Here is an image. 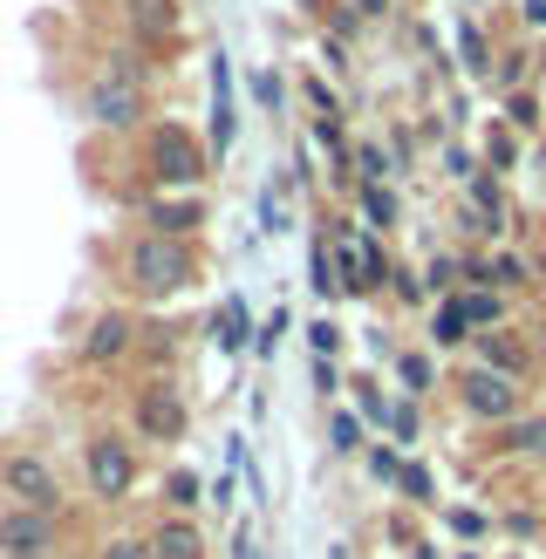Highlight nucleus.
<instances>
[{"mask_svg":"<svg viewBox=\"0 0 546 559\" xmlns=\"http://www.w3.org/2000/svg\"><path fill=\"white\" fill-rule=\"evenodd\" d=\"M96 260H103V280L117 287L123 307H178L191 287L205 280V239H164L151 226H130L117 239H103L96 246Z\"/></svg>","mask_w":546,"mask_h":559,"instance_id":"nucleus-1","label":"nucleus"},{"mask_svg":"<svg viewBox=\"0 0 546 559\" xmlns=\"http://www.w3.org/2000/svg\"><path fill=\"white\" fill-rule=\"evenodd\" d=\"M218 171V157L185 117H151L136 130V191H205Z\"/></svg>","mask_w":546,"mask_h":559,"instance_id":"nucleus-2","label":"nucleus"},{"mask_svg":"<svg viewBox=\"0 0 546 559\" xmlns=\"http://www.w3.org/2000/svg\"><path fill=\"white\" fill-rule=\"evenodd\" d=\"M123 424L144 451H178L191 437V396H185L178 369H136L123 389Z\"/></svg>","mask_w":546,"mask_h":559,"instance_id":"nucleus-3","label":"nucleus"},{"mask_svg":"<svg viewBox=\"0 0 546 559\" xmlns=\"http://www.w3.org/2000/svg\"><path fill=\"white\" fill-rule=\"evenodd\" d=\"M82 485H90V506L123 512L136 485H144V443L130 437V424H96L82 437Z\"/></svg>","mask_w":546,"mask_h":559,"instance_id":"nucleus-4","label":"nucleus"},{"mask_svg":"<svg viewBox=\"0 0 546 559\" xmlns=\"http://www.w3.org/2000/svg\"><path fill=\"white\" fill-rule=\"evenodd\" d=\"M75 117L90 123V130H103V136H136L157 117V109H151V82H136L123 69L96 62L90 75H82V90H75Z\"/></svg>","mask_w":546,"mask_h":559,"instance_id":"nucleus-5","label":"nucleus"},{"mask_svg":"<svg viewBox=\"0 0 546 559\" xmlns=\"http://www.w3.org/2000/svg\"><path fill=\"white\" fill-rule=\"evenodd\" d=\"M0 506H27V512H62V519H75L69 478L55 471V457L35 451V443H0Z\"/></svg>","mask_w":546,"mask_h":559,"instance_id":"nucleus-6","label":"nucleus"},{"mask_svg":"<svg viewBox=\"0 0 546 559\" xmlns=\"http://www.w3.org/2000/svg\"><path fill=\"white\" fill-rule=\"evenodd\" d=\"M451 403H458L464 424L499 430V424H512L519 409H533V389L499 376V369H485V361H458V369H451Z\"/></svg>","mask_w":546,"mask_h":559,"instance_id":"nucleus-7","label":"nucleus"},{"mask_svg":"<svg viewBox=\"0 0 546 559\" xmlns=\"http://www.w3.org/2000/svg\"><path fill=\"white\" fill-rule=\"evenodd\" d=\"M136 334H144V307L109 300V307H96V314L82 321L75 361H82L90 376H123V369H136Z\"/></svg>","mask_w":546,"mask_h":559,"instance_id":"nucleus-8","label":"nucleus"},{"mask_svg":"<svg viewBox=\"0 0 546 559\" xmlns=\"http://www.w3.org/2000/svg\"><path fill=\"white\" fill-rule=\"evenodd\" d=\"M69 539H75V519H62V512L0 506V559H62Z\"/></svg>","mask_w":546,"mask_h":559,"instance_id":"nucleus-9","label":"nucleus"},{"mask_svg":"<svg viewBox=\"0 0 546 559\" xmlns=\"http://www.w3.org/2000/svg\"><path fill=\"white\" fill-rule=\"evenodd\" d=\"M464 361H485V369H499V376L526 382V389H539V382H546V369H539V348H533V328H526V321L478 328V334H472V348H464Z\"/></svg>","mask_w":546,"mask_h":559,"instance_id":"nucleus-10","label":"nucleus"},{"mask_svg":"<svg viewBox=\"0 0 546 559\" xmlns=\"http://www.w3.org/2000/svg\"><path fill=\"white\" fill-rule=\"evenodd\" d=\"M123 41L144 55H171L185 48V0H117Z\"/></svg>","mask_w":546,"mask_h":559,"instance_id":"nucleus-11","label":"nucleus"},{"mask_svg":"<svg viewBox=\"0 0 546 559\" xmlns=\"http://www.w3.org/2000/svg\"><path fill=\"white\" fill-rule=\"evenodd\" d=\"M472 287H499L512 300H526V294H539V266L519 239H491L472 253Z\"/></svg>","mask_w":546,"mask_h":559,"instance_id":"nucleus-12","label":"nucleus"},{"mask_svg":"<svg viewBox=\"0 0 546 559\" xmlns=\"http://www.w3.org/2000/svg\"><path fill=\"white\" fill-rule=\"evenodd\" d=\"M136 226H151L164 239H205L212 199L205 191H151V199H136Z\"/></svg>","mask_w":546,"mask_h":559,"instance_id":"nucleus-13","label":"nucleus"},{"mask_svg":"<svg viewBox=\"0 0 546 559\" xmlns=\"http://www.w3.org/2000/svg\"><path fill=\"white\" fill-rule=\"evenodd\" d=\"M205 82H212V96H205V144L212 157L226 164L233 144H239V109H233V55L226 48H205Z\"/></svg>","mask_w":546,"mask_h":559,"instance_id":"nucleus-14","label":"nucleus"},{"mask_svg":"<svg viewBox=\"0 0 546 559\" xmlns=\"http://www.w3.org/2000/svg\"><path fill=\"white\" fill-rule=\"evenodd\" d=\"M191 334H205V321H171L164 307H151L144 334H136V369H185Z\"/></svg>","mask_w":546,"mask_h":559,"instance_id":"nucleus-15","label":"nucleus"},{"mask_svg":"<svg viewBox=\"0 0 546 559\" xmlns=\"http://www.w3.org/2000/svg\"><path fill=\"white\" fill-rule=\"evenodd\" d=\"M485 451L499 464H539L546 471V409H519L512 424L485 430Z\"/></svg>","mask_w":546,"mask_h":559,"instance_id":"nucleus-16","label":"nucleus"},{"mask_svg":"<svg viewBox=\"0 0 546 559\" xmlns=\"http://www.w3.org/2000/svg\"><path fill=\"white\" fill-rule=\"evenodd\" d=\"M253 334H260V321H253V307H246V294L212 300V314H205V342H212L218 355H226V361L253 355Z\"/></svg>","mask_w":546,"mask_h":559,"instance_id":"nucleus-17","label":"nucleus"},{"mask_svg":"<svg viewBox=\"0 0 546 559\" xmlns=\"http://www.w3.org/2000/svg\"><path fill=\"white\" fill-rule=\"evenodd\" d=\"M382 369H390L396 389H403V396H417V403H430L437 389H444V369H437V348L430 342H396Z\"/></svg>","mask_w":546,"mask_h":559,"instance_id":"nucleus-18","label":"nucleus"},{"mask_svg":"<svg viewBox=\"0 0 546 559\" xmlns=\"http://www.w3.org/2000/svg\"><path fill=\"white\" fill-rule=\"evenodd\" d=\"M451 48H458V75L464 82H491V62H499V41L478 27L472 8H458L451 14Z\"/></svg>","mask_w":546,"mask_h":559,"instance_id":"nucleus-19","label":"nucleus"},{"mask_svg":"<svg viewBox=\"0 0 546 559\" xmlns=\"http://www.w3.org/2000/svg\"><path fill=\"white\" fill-rule=\"evenodd\" d=\"M151 559H212V539L191 512H164L151 525Z\"/></svg>","mask_w":546,"mask_h":559,"instance_id":"nucleus-20","label":"nucleus"},{"mask_svg":"<svg viewBox=\"0 0 546 559\" xmlns=\"http://www.w3.org/2000/svg\"><path fill=\"white\" fill-rule=\"evenodd\" d=\"M472 314H464V300L458 294H444V300H430V314H424V342L437 348V355H464L472 348Z\"/></svg>","mask_w":546,"mask_h":559,"instance_id":"nucleus-21","label":"nucleus"},{"mask_svg":"<svg viewBox=\"0 0 546 559\" xmlns=\"http://www.w3.org/2000/svg\"><path fill=\"white\" fill-rule=\"evenodd\" d=\"M355 218H363V233L396 239L403 233V191L396 185H363V191H355Z\"/></svg>","mask_w":546,"mask_h":559,"instance_id":"nucleus-22","label":"nucleus"},{"mask_svg":"<svg viewBox=\"0 0 546 559\" xmlns=\"http://www.w3.org/2000/svg\"><path fill=\"white\" fill-rule=\"evenodd\" d=\"M410 512H437L444 506V485H437V471H430V457H417V451H403V464H396V485H390Z\"/></svg>","mask_w":546,"mask_h":559,"instance_id":"nucleus-23","label":"nucleus"},{"mask_svg":"<svg viewBox=\"0 0 546 559\" xmlns=\"http://www.w3.org/2000/svg\"><path fill=\"white\" fill-rule=\"evenodd\" d=\"M253 218H260V233L266 239H281V233H294V171L281 164L266 185H260V199H253Z\"/></svg>","mask_w":546,"mask_h":559,"instance_id":"nucleus-24","label":"nucleus"},{"mask_svg":"<svg viewBox=\"0 0 546 559\" xmlns=\"http://www.w3.org/2000/svg\"><path fill=\"white\" fill-rule=\"evenodd\" d=\"M526 136H519L506 117H491V130H485V144H478V164L485 171H499V178H512V171H526Z\"/></svg>","mask_w":546,"mask_h":559,"instance_id":"nucleus-25","label":"nucleus"},{"mask_svg":"<svg viewBox=\"0 0 546 559\" xmlns=\"http://www.w3.org/2000/svg\"><path fill=\"white\" fill-rule=\"evenodd\" d=\"M533 75H539V55H533L526 41H499V62H491V82H485V90L512 96V90H533Z\"/></svg>","mask_w":546,"mask_h":559,"instance_id":"nucleus-26","label":"nucleus"},{"mask_svg":"<svg viewBox=\"0 0 546 559\" xmlns=\"http://www.w3.org/2000/svg\"><path fill=\"white\" fill-rule=\"evenodd\" d=\"M424 287L444 300V294H458V287H472V253L464 246H437V253L424 260Z\"/></svg>","mask_w":546,"mask_h":559,"instance_id":"nucleus-27","label":"nucleus"},{"mask_svg":"<svg viewBox=\"0 0 546 559\" xmlns=\"http://www.w3.org/2000/svg\"><path fill=\"white\" fill-rule=\"evenodd\" d=\"M348 396H355V416L382 437L390 430V403H396V389H382V376H369V369H355L348 376Z\"/></svg>","mask_w":546,"mask_h":559,"instance_id":"nucleus-28","label":"nucleus"},{"mask_svg":"<svg viewBox=\"0 0 546 559\" xmlns=\"http://www.w3.org/2000/svg\"><path fill=\"white\" fill-rule=\"evenodd\" d=\"M491 533L512 539L519 552H533L546 539V506H506V512H491Z\"/></svg>","mask_w":546,"mask_h":559,"instance_id":"nucleus-29","label":"nucleus"},{"mask_svg":"<svg viewBox=\"0 0 546 559\" xmlns=\"http://www.w3.org/2000/svg\"><path fill=\"white\" fill-rule=\"evenodd\" d=\"M157 498H164V512H191V519H199V506H205V478H199L191 464H171V471L157 478Z\"/></svg>","mask_w":546,"mask_h":559,"instance_id":"nucleus-30","label":"nucleus"},{"mask_svg":"<svg viewBox=\"0 0 546 559\" xmlns=\"http://www.w3.org/2000/svg\"><path fill=\"white\" fill-rule=\"evenodd\" d=\"M444 226H451V246H464V253H478V246H491V239H499V233L485 226V212H478L472 199H464V191H458V199L444 205Z\"/></svg>","mask_w":546,"mask_h":559,"instance_id":"nucleus-31","label":"nucleus"},{"mask_svg":"<svg viewBox=\"0 0 546 559\" xmlns=\"http://www.w3.org/2000/svg\"><path fill=\"white\" fill-rule=\"evenodd\" d=\"M246 96H253V109H260V117H287V103H294V90H287V75H281V62H260L253 75H246Z\"/></svg>","mask_w":546,"mask_h":559,"instance_id":"nucleus-32","label":"nucleus"},{"mask_svg":"<svg viewBox=\"0 0 546 559\" xmlns=\"http://www.w3.org/2000/svg\"><path fill=\"white\" fill-rule=\"evenodd\" d=\"M369 437H376V430L363 424V416H355V403H348V409H342V403L328 409V451H335V457H363V451H369Z\"/></svg>","mask_w":546,"mask_h":559,"instance_id":"nucleus-33","label":"nucleus"},{"mask_svg":"<svg viewBox=\"0 0 546 559\" xmlns=\"http://www.w3.org/2000/svg\"><path fill=\"white\" fill-rule=\"evenodd\" d=\"M437 525H444L451 539H464V546L491 539V512H485V506H464V498H451V506H437Z\"/></svg>","mask_w":546,"mask_h":559,"instance_id":"nucleus-34","label":"nucleus"},{"mask_svg":"<svg viewBox=\"0 0 546 559\" xmlns=\"http://www.w3.org/2000/svg\"><path fill=\"white\" fill-rule=\"evenodd\" d=\"M458 300H464V314H472V328H506L512 321V294H499V287H458Z\"/></svg>","mask_w":546,"mask_h":559,"instance_id":"nucleus-35","label":"nucleus"},{"mask_svg":"<svg viewBox=\"0 0 546 559\" xmlns=\"http://www.w3.org/2000/svg\"><path fill=\"white\" fill-rule=\"evenodd\" d=\"M499 117L526 136V144H539L546 136V109H539V90H512V96H499Z\"/></svg>","mask_w":546,"mask_h":559,"instance_id":"nucleus-36","label":"nucleus"},{"mask_svg":"<svg viewBox=\"0 0 546 559\" xmlns=\"http://www.w3.org/2000/svg\"><path fill=\"white\" fill-rule=\"evenodd\" d=\"M355 171H363V185H403V171H396V157H390L382 136H363V144H355Z\"/></svg>","mask_w":546,"mask_h":559,"instance_id":"nucleus-37","label":"nucleus"},{"mask_svg":"<svg viewBox=\"0 0 546 559\" xmlns=\"http://www.w3.org/2000/svg\"><path fill=\"white\" fill-rule=\"evenodd\" d=\"M355 253H363V280H369V294H382V287H390V273H396L390 239H376V233H355Z\"/></svg>","mask_w":546,"mask_h":559,"instance_id":"nucleus-38","label":"nucleus"},{"mask_svg":"<svg viewBox=\"0 0 546 559\" xmlns=\"http://www.w3.org/2000/svg\"><path fill=\"white\" fill-rule=\"evenodd\" d=\"M308 287H314L321 307H335V300H342V287H335V246H328L321 233H314V246H308Z\"/></svg>","mask_w":546,"mask_h":559,"instance_id":"nucleus-39","label":"nucleus"},{"mask_svg":"<svg viewBox=\"0 0 546 559\" xmlns=\"http://www.w3.org/2000/svg\"><path fill=\"white\" fill-rule=\"evenodd\" d=\"M382 437L403 443V451H417V443H424V403L396 389V403H390V430H382Z\"/></svg>","mask_w":546,"mask_h":559,"instance_id":"nucleus-40","label":"nucleus"},{"mask_svg":"<svg viewBox=\"0 0 546 559\" xmlns=\"http://www.w3.org/2000/svg\"><path fill=\"white\" fill-rule=\"evenodd\" d=\"M478 171H485V164H478V151H472V144H458V136H451V144H437V178H444V185H458V191H464Z\"/></svg>","mask_w":546,"mask_h":559,"instance_id":"nucleus-41","label":"nucleus"},{"mask_svg":"<svg viewBox=\"0 0 546 559\" xmlns=\"http://www.w3.org/2000/svg\"><path fill=\"white\" fill-rule=\"evenodd\" d=\"M321 35H335V41H348V48H355V41L369 35V21L355 14L348 0H328V14H321Z\"/></svg>","mask_w":546,"mask_h":559,"instance_id":"nucleus-42","label":"nucleus"},{"mask_svg":"<svg viewBox=\"0 0 546 559\" xmlns=\"http://www.w3.org/2000/svg\"><path fill=\"white\" fill-rule=\"evenodd\" d=\"M382 294H396L403 307H424V314H430V300H437L424 287V266H403V260H396V273H390V287H382Z\"/></svg>","mask_w":546,"mask_h":559,"instance_id":"nucleus-43","label":"nucleus"},{"mask_svg":"<svg viewBox=\"0 0 546 559\" xmlns=\"http://www.w3.org/2000/svg\"><path fill=\"white\" fill-rule=\"evenodd\" d=\"M396 464H403V443H390V437H369V451H363V471L376 485H396Z\"/></svg>","mask_w":546,"mask_h":559,"instance_id":"nucleus-44","label":"nucleus"},{"mask_svg":"<svg viewBox=\"0 0 546 559\" xmlns=\"http://www.w3.org/2000/svg\"><path fill=\"white\" fill-rule=\"evenodd\" d=\"M287 334H294V314H287V307H273V314L260 321V334H253V355H260V361H273Z\"/></svg>","mask_w":546,"mask_h":559,"instance_id":"nucleus-45","label":"nucleus"},{"mask_svg":"<svg viewBox=\"0 0 546 559\" xmlns=\"http://www.w3.org/2000/svg\"><path fill=\"white\" fill-rule=\"evenodd\" d=\"M96 559H151V533H109V539H96Z\"/></svg>","mask_w":546,"mask_h":559,"instance_id":"nucleus-46","label":"nucleus"},{"mask_svg":"<svg viewBox=\"0 0 546 559\" xmlns=\"http://www.w3.org/2000/svg\"><path fill=\"white\" fill-rule=\"evenodd\" d=\"M300 334H308V355H342V342H348L335 314H314V321L300 328Z\"/></svg>","mask_w":546,"mask_h":559,"instance_id":"nucleus-47","label":"nucleus"},{"mask_svg":"<svg viewBox=\"0 0 546 559\" xmlns=\"http://www.w3.org/2000/svg\"><path fill=\"white\" fill-rule=\"evenodd\" d=\"M308 382H314L321 403H335V389H342V355H308Z\"/></svg>","mask_w":546,"mask_h":559,"instance_id":"nucleus-48","label":"nucleus"},{"mask_svg":"<svg viewBox=\"0 0 546 559\" xmlns=\"http://www.w3.org/2000/svg\"><path fill=\"white\" fill-rule=\"evenodd\" d=\"M300 96H308V109H314V117H342V96L328 90V82H321L314 69H300Z\"/></svg>","mask_w":546,"mask_h":559,"instance_id":"nucleus-49","label":"nucleus"},{"mask_svg":"<svg viewBox=\"0 0 546 559\" xmlns=\"http://www.w3.org/2000/svg\"><path fill=\"white\" fill-rule=\"evenodd\" d=\"M239 491H246V478H239V471H226V478H212V485H205V506L233 519V506H239Z\"/></svg>","mask_w":546,"mask_h":559,"instance_id":"nucleus-50","label":"nucleus"},{"mask_svg":"<svg viewBox=\"0 0 546 559\" xmlns=\"http://www.w3.org/2000/svg\"><path fill=\"white\" fill-rule=\"evenodd\" d=\"M382 144H390V157H396V171H410V164H417V130H403V123H390V130H382Z\"/></svg>","mask_w":546,"mask_h":559,"instance_id":"nucleus-51","label":"nucleus"},{"mask_svg":"<svg viewBox=\"0 0 546 559\" xmlns=\"http://www.w3.org/2000/svg\"><path fill=\"white\" fill-rule=\"evenodd\" d=\"M348 8H355V14H363L369 27H390V21L403 14V0H348Z\"/></svg>","mask_w":546,"mask_h":559,"instance_id":"nucleus-52","label":"nucleus"},{"mask_svg":"<svg viewBox=\"0 0 546 559\" xmlns=\"http://www.w3.org/2000/svg\"><path fill=\"white\" fill-rule=\"evenodd\" d=\"M226 552H233V559H266V552H260V539H253V525H246V519L233 525V539H226Z\"/></svg>","mask_w":546,"mask_h":559,"instance_id":"nucleus-53","label":"nucleus"},{"mask_svg":"<svg viewBox=\"0 0 546 559\" xmlns=\"http://www.w3.org/2000/svg\"><path fill=\"white\" fill-rule=\"evenodd\" d=\"M526 171H533V191H539V205H546V136L526 151Z\"/></svg>","mask_w":546,"mask_h":559,"instance_id":"nucleus-54","label":"nucleus"},{"mask_svg":"<svg viewBox=\"0 0 546 559\" xmlns=\"http://www.w3.org/2000/svg\"><path fill=\"white\" fill-rule=\"evenodd\" d=\"M253 464V451H246V437L239 430H226V471H246Z\"/></svg>","mask_w":546,"mask_h":559,"instance_id":"nucleus-55","label":"nucleus"},{"mask_svg":"<svg viewBox=\"0 0 546 559\" xmlns=\"http://www.w3.org/2000/svg\"><path fill=\"white\" fill-rule=\"evenodd\" d=\"M519 21H526V27H546V0H519Z\"/></svg>","mask_w":546,"mask_h":559,"instance_id":"nucleus-56","label":"nucleus"},{"mask_svg":"<svg viewBox=\"0 0 546 559\" xmlns=\"http://www.w3.org/2000/svg\"><path fill=\"white\" fill-rule=\"evenodd\" d=\"M526 328H533V348H539V369H546V307H539V314H533Z\"/></svg>","mask_w":546,"mask_h":559,"instance_id":"nucleus-57","label":"nucleus"},{"mask_svg":"<svg viewBox=\"0 0 546 559\" xmlns=\"http://www.w3.org/2000/svg\"><path fill=\"white\" fill-rule=\"evenodd\" d=\"M287 8H294V14H308V21H321V14H328V0H287Z\"/></svg>","mask_w":546,"mask_h":559,"instance_id":"nucleus-58","label":"nucleus"},{"mask_svg":"<svg viewBox=\"0 0 546 559\" xmlns=\"http://www.w3.org/2000/svg\"><path fill=\"white\" fill-rule=\"evenodd\" d=\"M403 559H444V552H437V546H430V539H424V546H410V552H403Z\"/></svg>","mask_w":546,"mask_h":559,"instance_id":"nucleus-59","label":"nucleus"},{"mask_svg":"<svg viewBox=\"0 0 546 559\" xmlns=\"http://www.w3.org/2000/svg\"><path fill=\"white\" fill-rule=\"evenodd\" d=\"M464 8H478V0H464Z\"/></svg>","mask_w":546,"mask_h":559,"instance_id":"nucleus-60","label":"nucleus"},{"mask_svg":"<svg viewBox=\"0 0 546 559\" xmlns=\"http://www.w3.org/2000/svg\"><path fill=\"white\" fill-rule=\"evenodd\" d=\"M539 506H546V498H539Z\"/></svg>","mask_w":546,"mask_h":559,"instance_id":"nucleus-61","label":"nucleus"}]
</instances>
